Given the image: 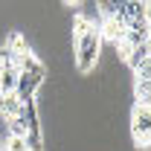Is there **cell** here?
I'll list each match as a JSON object with an SVG mask.
<instances>
[{
	"mask_svg": "<svg viewBox=\"0 0 151 151\" xmlns=\"http://www.w3.org/2000/svg\"><path fill=\"white\" fill-rule=\"evenodd\" d=\"M131 134H134V148L148 151V134H151V108L134 105L131 111Z\"/></svg>",
	"mask_w": 151,
	"mask_h": 151,
	"instance_id": "2",
	"label": "cell"
},
{
	"mask_svg": "<svg viewBox=\"0 0 151 151\" xmlns=\"http://www.w3.org/2000/svg\"><path fill=\"white\" fill-rule=\"evenodd\" d=\"M0 116H3V122L20 116V99L15 93H3L0 96Z\"/></svg>",
	"mask_w": 151,
	"mask_h": 151,
	"instance_id": "3",
	"label": "cell"
},
{
	"mask_svg": "<svg viewBox=\"0 0 151 151\" xmlns=\"http://www.w3.org/2000/svg\"><path fill=\"white\" fill-rule=\"evenodd\" d=\"M73 52H76V67L78 73H93L99 64L102 52V35H99V23L84 15L73 20Z\"/></svg>",
	"mask_w": 151,
	"mask_h": 151,
	"instance_id": "1",
	"label": "cell"
},
{
	"mask_svg": "<svg viewBox=\"0 0 151 151\" xmlns=\"http://www.w3.org/2000/svg\"><path fill=\"white\" fill-rule=\"evenodd\" d=\"M18 76H20L18 67H0V96H3V93H15Z\"/></svg>",
	"mask_w": 151,
	"mask_h": 151,
	"instance_id": "4",
	"label": "cell"
},
{
	"mask_svg": "<svg viewBox=\"0 0 151 151\" xmlns=\"http://www.w3.org/2000/svg\"><path fill=\"white\" fill-rule=\"evenodd\" d=\"M0 148H3V134H0Z\"/></svg>",
	"mask_w": 151,
	"mask_h": 151,
	"instance_id": "5",
	"label": "cell"
}]
</instances>
